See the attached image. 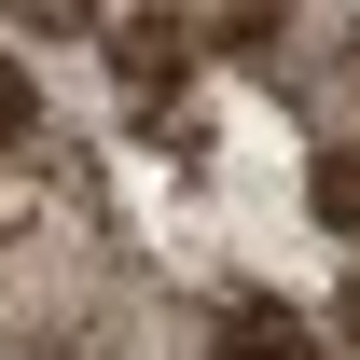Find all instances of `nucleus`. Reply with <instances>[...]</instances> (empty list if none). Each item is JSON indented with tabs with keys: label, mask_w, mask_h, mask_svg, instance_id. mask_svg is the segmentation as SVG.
I'll list each match as a JSON object with an SVG mask.
<instances>
[{
	"label": "nucleus",
	"mask_w": 360,
	"mask_h": 360,
	"mask_svg": "<svg viewBox=\"0 0 360 360\" xmlns=\"http://www.w3.org/2000/svg\"><path fill=\"white\" fill-rule=\"evenodd\" d=\"M97 222H84V194H70V167H0V347L14 333H42V319H70L97 291Z\"/></svg>",
	"instance_id": "1"
},
{
	"label": "nucleus",
	"mask_w": 360,
	"mask_h": 360,
	"mask_svg": "<svg viewBox=\"0 0 360 360\" xmlns=\"http://www.w3.org/2000/svg\"><path fill=\"white\" fill-rule=\"evenodd\" d=\"M208 360H347V347H333V319L291 305V291H236V305L208 319Z\"/></svg>",
	"instance_id": "3"
},
{
	"label": "nucleus",
	"mask_w": 360,
	"mask_h": 360,
	"mask_svg": "<svg viewBox=\"0 0 360 360\" xmlns=\"http://www.w3.org/2000/svg\"><path fill=\"white\" fill-rule=\"evenodd\" d=\"M28 14H84V0H28Z\"/></svg>",
	"instance_id": "5"
},
{
	"label": "nucleus",
	"mask_w": 360,
	"mask_h": 360,
	"mask_svg": "<svg viewBox=\"0 0 360 360\" xmlns=\"http://www.w3.org/2000/svg\"><path fill=\"white\" fill-rule=\"evenodd\" d=\"M84 28L111 42V70H125L139 97H194L208 70L236 56V28H250V0H84Z\"/></svg>",
	"instance_id": "2"
},
{
	"label": "nucleus",
	"mask_w": 360,
	"mask_h": 360,
	"mask_svg": "<svg viewBox=\"0 0 360 360\" xmlns=\"http://www.w3.org/2000/svg\"><path fill=\"white\" fill-rule=\"evenodd\" d=\"M42 153H56V111L28 84V56H0V167H42Z\"/></svg>",
	"instance_id": "4"
}]
</instances>
